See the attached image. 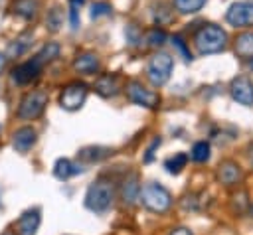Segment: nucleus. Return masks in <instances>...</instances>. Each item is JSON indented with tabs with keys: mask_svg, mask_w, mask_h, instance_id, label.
I'll list each match as a JSON object with an SVG mask.
<instances>
[{
	"mask_svg": "<svg viewBox=\"0 0 253 235\" xmlns=\"http://www.w3.org/2000/svg\"><path fill=\"white\" fill-rule=\"evenodd\" d=\"M194 43H196V47H198V51L202 55L217 53V51H223L225 49V45H227V34H225V30H221L215 24H204L196 32Z\"/></svg>",
	"mask_w": 253,
	"mask_h": 235,
	"instance_id": "obj_1",
	"label": "nucleus"
},
{
	"mask_svg": "<svg viewBox=\"0 0 253 235\" xmlns=\"http://www.w3.org/2000/svg\"><path fill=\"white\" fill-rule=\"evenodd\" d=\"M113 197H115V188L109 180H95L85 194V205L95 211V213H103L113 205Z\"/></svg>",
	"mask_w": 253,
	"mask_h": 235,
	"instance_id": "obj_2",
	"label": "nucleus"
},
{
	"mask_svg": "<svg viewBox=\"0 0 253 235\" xmlns=\"http://www.w3.org/2000/svg\"><path fill=\"white\" fill-rule=\"evenodd\" d=\"M138 199L142 201V205L148 209V211H154V213H164L170 205H172V196L170 192L156 184V182H150L146 184L144 188H140V196Z\"/></svg>",
	"mask_w": 253,
	"mask_h": 235,
	"instance_id": "obj_3",
	"label": "nucleus"
},
{
	"mask_svg": "<svg viewBox=\"0 0 253 235\" xmlns=\"http://www.w3.org/2000/svg\"><path fill=\"white\" fill-rule=\"evenodd\" d=\"M172 67H174V61H172V57L168 53H156L148 61L146 75H148V79H150V83L154 87H160V85H164L170 79Z\"/></svg>",
	"mask_w": 253,
	"mask_h": 235,
	"instance_id": "obj_4",
	"label": "nucleus"
},
{
	"mask_svg": "<svg viewBox=\"0 0 253 235\" xmlns=\"http://www.w3.org/2000/svg\"><path fill=\"white\" fill-rule=\"evenodd\" d=\"M47 105V95L43 91H30L24 95V99L20 101V107H18V117L24 118V120H32V118H38L43 109Z\"/></svg>",
	"mask_w": 253,
	"mask_h": 235,
	"instance_id": "obj_5",
	"label": "nucleus"
},
{
	"mask_svg": "<svg viewBox=\"0 0 253 235\" xmlns=\"http://www.w3.org/2000/svg\"><path fill=\"white\" fill-rule=\"evenodd\" d=\"M87 99V85L85 83H69L63 87L61 95H59V105L65 109V111H77L83 107Z\"/></svg>",
	"mask_w": 253,
	"mask_h": 235,
	"instance_id": "obj_6",
	"label": "nucleus"
},
{
	"mask_svg": "<svg viewBox=\"0 0 253 235\" xmlns=\"http://www.w3.org/2000/svg\"><path fill=\"white\" fill-rule=\"evenodd\" d=\"M225 20L233 28L253 26V2H235V4H231L227 14H225Z\"/></svg>",
	"mask_w": 253,
	"mask_h": 235,
	"instance_id": "obj_7",
	"label": "nucleus"
},
{
	"mask_svg": "<svg viewBox=\"0 0 253 235\" xmlns=\"http://www.w3.org/2000/svg\"><path fill=\"white\" fill-rule=\"evenodd\" d=\"M126 97L132 103H136L140 107H148V109H154L158 105V101H160L154 91L142 87V83H138V81H128L126 83Z\"/></svg>",
	"mask_w": 253,
	"mask_h": 235,
	"instance_id": "obj_8",
	"label": "nucleus"
},
{
	"mask_svg": "<svg viewBox=\"0 0 253 235\" xmlns=\"http://www.w3.org/2000/svg\"><path fill=\"white\" fill-rule=\"evenodd\" d=\"M229 93L233 97V101H237L243 107H251L253 105V81L247 75L235 77L229 85Z\"/></svg>",
	"mask_w": 253,
	"mask_h": 235,
	"instance_id": "obj_9",
	"label": "nucleus"
},
{
	"mask_svg": "<svg viewBox=\"0 0 253 235\" xmlns=\"http://www.w3.org/2000/svg\"><path fill=\"white\" fill-rule=\"evenodd\" d=\"M42 61L38 59V57H34V59H30V61H24V63H20L14 71H12V79L18 83V85H28V83H32L34 79H38V75L42 73Z\"/></svg>",
	"mask_w": 253,
	"mask_h": 235,
	"instance_id": "obj_10",
	"label": "nucleus"
},
{
	"mask_svg": "<svg viewBox=\"0 0 253 235\" xmlns=\"http://www.w3.org/2000/svg\"><path fill=\"white\" fill-rule=\"evenodd\" d=\"M40 227V209H30L24 211L16 223V233L18 235H36Z\"/></svg>",
	"mask_w": 253,
	"mask_h": 235,
	"instance_id": "obj_11",
	"label": "nucleus"
},
{
	"mask_svg": "<svg viewBox=\"0 0 253 235\" xmlns=\"http://www.w3.org/2000/svg\"><path fill=\"white\" fill-rule=\"evenodd\" d=\"M36 140H38L36 130H34L32 126H22V128H18V130L14 132V136H12V146H14L18 152H28V150L36 144Z\"/></svg>",
	"mask_w": 253,
	"mask_h": 235,
	"instance_id": "obj_12",
	"label": "nucleus"
},
{
	"mask_svg": "<svg viewBox=\"0 0 253 235\" xmlns=\"http://www.w3.org/2000/svg\"><path fill=\"white\" fill-rule=\"evenodd\" d=\"M73 67L79 71V73H85V75H93L99 71L101 63H99V57L95 53H81L77 55V59L73 61Z\"/></svg>",
	"mask_w": 253,
	"mask_h": 235,
	"instance_id": "obj_13",
	"label": "nucleus"
},
{
	"mask_svg": "<svg viewBox=\"0 0 253 235\" xmlns=\"http://www.w3.org/2000/svg\"><path fill=\"white\" fill-rule=\"evenodd\" d=\"M95 89L103 97H115L119 93V77L117 75H111V73L101 75L97 79V83H95Z\"/></svg>",
	"mask_w": 253,
	"mask_h": 235,
	"instance_id": "obj_14",
	"label": "nucleus"
},
{
	"mask_svg": "<svg viewBox=\"0 0 253 235\" xmlns=\"http://www.w3.org/2000/svg\"><path fill=\"white\" fill-rule=\"evenodd\" d=\"M219 180H221V184H225V186H231V184H237V180L241 178V168L235 164V162H231V160H227V162H223L221 166H219Z\"/></svg>",
	"mask_w": 253,
	"mask_h": 235,
	"instance_id": "obj_15",
	"label": "nucleus"
},
{
	"mask_svg": "<svg viewBox=\"0 0 253 235\" xmlns=\"http://www.w3.org/2000/svg\"><path fill=\"white\" fill-rule=\"evenodd\" d=\"M138 196H140V184H138V178L132 174V176H130L128 180H125V184H123V201H125L126 205H132V203H136Z\"/></svg>",
	"mask_w": 253,
	"mask_h": 235,
	"instance_id": "obj_16",
	"label": "nucleus"
},
{
	"mask_svg": "<svg viewBox=\"0 0 253 235\" xmlns=\"http://www.w3.org/2000/svg\"><path fill=\"white\" fill-rule=\"evenodd\" d=\"M53 174H55L59 180H67V178H71V176H75V174H81V166L73 164V162L67 160V158H59V160L55 162V166H53Z\"/></svg>",
	"mask_w": 253,
	"mask_h": 235,
	"instance_id": "obj_17",
	"label": "nucleus"
},
{
	"mask_svg": "<svg viewBox=\"0 0 253 235\" xmlns=\"http://www.w3.org/2000/svg\"><path fill=\"white\" fill-rule=\"evenodd\" d=\"M38 8H40L38 0H16L12 4V12L26 18V20H32L38 14Z\"/></svg>",
	"mask_w": 253,
	"mask_h": 235,
	"instance_id": "obj_18",
	"label": "nucleus"
},
{
	"mask_svg": "<svg viewBox=\"0 0 253 235\" xmlns=\"http://www.w3.org/2000/svg\"><path fill=\"white\" fill-rule=\"evenodd\" d=\"M235 53L243 59L253 57V32H245L235 39Z\"/></svg>",
	"mask_w": 253,
	"mask_h": 235,
	"instance_id": "obj_19",
	"label": "nucleus"
},
{
	"mask_svg": "<svg viewBox=\"0 0 253 235\" xmlns=\"http://www.w3.org/2000/svg\"><path fill=\"white\" fill-rule=\"evenodd\" d=\"M206 0H174V6L182 14H196L204 8Z\"/></svg>",
	"mask_w": 253,
	"mask_h": 235,
	"instance_id": "obj_20",
	"label": "nucleus"
},
{
	"mask_svg": "<svg viewBox=\"0 0 253 235\" xmlns=\"http://www.w3.org/2000/svg\"><path fill=\"white\" fill-rule=\"evenodd\" d=\"M186 162H188V156H186L184 152H178L176 156H172V158H168V160L164 162V168H166L170 174H178V172L186 166Z\"/></svg>",
	"mask_w": 253,
	"mask_h": 235,
	"instance_id": "obj_21",
	"label": "nucleus"
},
{
	"mask_svg": "<svg viewBox=\"0 0 253 235\" xmlns=\"http://www.w3.org/2000/svg\"><path fill=\"white\" fill-rule=\"evenodd\" d=\"M57 55H59V45H57V43H47V45L42 47V51H40L36 57H38L42 63H49V61H53Z\"/></svg>",
	"mask_w": 253,
	"mask_h": 235,
	"instance_id": "obj_22",
	"label": "nucleus"
},
{
	"mask_svg": "<svg viewBox=\"0 0 253 235\" xmlns=\"http://www.w3.org/2000/svg\"><path fill=\"white\" fill-rule=\"evenodd\" d=\"M208 158H210V144H208L206 140L196 142L194 148H192V160H196V162H206Z\"/></svg>",
	"mask_w": 253,
	"mask_h": 235,
	"instance_id": "obj_23",
	"label": "nucleus"
},
{
	"mask_svg": "<svg viewBox=\"0 0 253 235\" xmlns=\"http://www.w3.org/2000/svg\"><path fill=\"white\" fill-rule=\"evenodd\" d=\"M109 152L111 150H107V148H83L81 152H79V156L83 158V160H89V162H93V160H99V158H105V156H109Z\"/></svg>",
	"mask_w": 253,
	"mask_h": 235,
	"instance_id": "obj_24",
	"label": "nucleus"
},
{
	"mask_svg": "<svg viewBox=\"0 0 253 235\" xmlns=\"http://www.w3.org/2000/svg\"><path fill=\"white\" fill-rule=\"evenodd\" d=\"M30 36H24V38H18L14 43H10V47H8V55L10 57H18L20 53H24L26 49H28V45H30Z\"/></svg>",
	"mask_w": 253,
	"mask_h": 235,
	"instance_id": "obj_25",
	"label": "nucleus"
},
{
	"mask_svg": "<svg viewBox=\"0 0 253 235\" xmlns=\"http://www.w3.org/2000/svg\"><path fill=\"white\" fill-rule=\"evenodd\" d=\"M146 41H148L152 47H158V45H162V43L166 41V34H164V30L152 28V30L146 34Z\"/></svg>",
	"mask_w": 253,
	"mask_h": 235,
	"instance_id": "obj_26",
	"label": "nucleus"
},
{
	"mask_svg": "<svg viewBox=\"0 0 253 235\" xmlns=\"http://www.w3.org/2000/svg\"><path fill=\"white\" fill-rule=\"evenodd\" d=\"M61 22H63L61 10H59V8L49 10V14H47V26H49V30H51V32H57L59 26H61Z\"/></svg>",
	"mask_w": 253,
	"mask_h": 235,
	"instance_id": "obj_27",
	"label": "nucleus"
},
{
	"mask_svg": "<svg viewBox=\"0 0 253 235\" xmlns=\"http://www.w3.org/2000/svg\"><path fill=\"white\" fill-rule=\"evenodd\" d=\"M83 2L79 0H69V22H71V30L79 28V6Z\"/></svg>",
	"mask_w": 253,
	"mask_h": 235,
	"instance_id": "obj_28",
	"label": "nucleus"
},
{
	"mask_svg": "<svg viewBox=\"0 0 253 235\" xmlns=\"http://www.w3.org/2000/svg\"><path fill=\"white\" fill-rule=\"evenodd\" d=\"M111 14V6L107 2H95L91 6V18L97 20V18H103V16H109Z\"/></svg>",
	"mask_w": 253,
	"mask_h": 235,
	"instance_id": "obj_29",
	"label": "nucleus"
},
{
	"mask_svg": "<svg viewBox=\"0 0 253 235\" xmlns=\"http://www.w3.org/2000/svg\"><path fill=\"white\" fill-rule=\"evenodd\" d=\"M172 45H174V47H176V49H178V51L182 53V57H184L186 61H190V59H192V53L188 51V47H186V43L182 41V38L174 36V38H172Z\"/></svg>",
	"mask_w": 253,
	"mask_h": 235,
	"instance_id": "obj_30",
	"label": "nucleus"
},
{
	"mask_svg": "<svg viewBox=\"0 0 253 235\" xmlns=\"http://www.w3.org/2000/svg\"><path fill=\"white\" fill-rule=\"evenodd\" d=\"M126 39H130V43L134 45L138 39H140V36H138V30L134 28V26H128L126 28Z\"/></svg>",
	"mask_w": 253,
	"mask_h": 235,
	"instance_id": "obj_31",
	"label": "nucleus"
},
{
	"mask_svg": "<svg viewBox=\"0 0 253 235\" xmlns=\"http://www.w3.org/2000/svg\"><path fill=\"white\" fill-rule=\"evenodd\" d=\"M160 144V138H154L152 140V144L148 146V150H146V156H144V162H150L152 160V156H154V150H156V146Z\"/></svg>",
	"mask_w": 253,
	"mask_h": 235,
	"instance_id": "obj_32",
	"label": "nucleus"
},
{
	"mask_svg": "<svg viewBox=\"0 0 253 235\" xmlns=\"http://www.w3.org/2000/svg\"><path fill=\"white\" fill-rule=\"evenodd\" d=\"M170 235H192V233H190L188 229H184V227H180V229H174V231H172Z\"/></svg>",
	"mask_w": 253,
	"mask_h": 235,
	"instance_id": "obj_33",
	"label": "nucleus"
},
{
	"mask_svg": "<svg viewBox=\"0 0 253 235\" xmlns=\"http://www.w3.org/2000/svg\"><path fill=\"white\" fill-rule=\"evenodd\" d=\"M4 63H6V57H4V55H2V53H0V71H2V69H4Z\"/></svg>",
	"mask_w": 253,
	"mask_h": 235,
	"instance_id": "obj_34",
	"label": "nucleus"
},
{
	"mask_svg": "<svg viewBox=\"0 0 253 235\" xmlns=\"http://www.w3.org/2000/svg\"><path fill=\"white\" fill-rule=\"evenodd\" d=\"M4 235H14V233H10V231H8V233H4Z\"/></svg>",
	"mask_w": 253,
	"mask_h": 235,
	"instance_id": "obj_35",
	"label": "nucleus"
},
{
	"mask_svg": "<svg viewBox=\"0 0 253 235\" xmlns=\"http://www.w3.org/2000/svg\"><path fill=\"white\" fill-rule=\"evenodd\" d=\"M251 67H253V59H251Z\"/></svg>",
	"mask_w": 253,
	"mask_h": 235,
	"instance_id": "obj_36",
	"label": "nucleus"
},
{
	"mask_svg": "<svg viewBox=\"0 0 253 235\" xmlns=\"http://www.w3.org/2000/svg\"><path fill=\"white\" fill-rule=\"evenodd\" d=\"M79 2H85V0H79Z\"/></svg>",
	"mask_w": 253,
	"mask_h": 235,
	"instance_id": "obj_37",
	"label": "nucleus"
}]
</instances>
